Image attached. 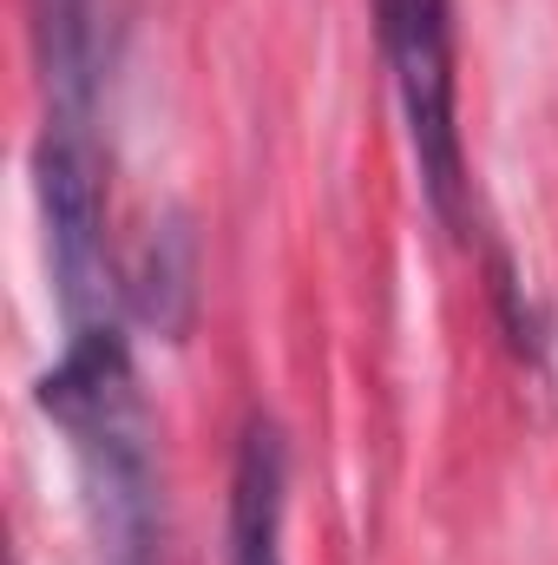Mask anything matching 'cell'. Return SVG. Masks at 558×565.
<instances>
[{"label": "cell", "mask_w": 558, "mask_h": 565, "mask_svg": "<svg viewBox=\"0 0 558 565\" xmlns=\"http://www.w3.org/2000/svg\"><path fill=\"white\" fill-rule=\"evenodd\" d=\"M33 46H40L46 106L60 119H93L112 66L106 0H33Z\"/></svg>", "instance_id": "277c9868"}, {"label": "cell", "mask_w": 558, "mask_h": 565, "mask_svg": "<svg viewBox=\"0 0 558 565\" xmlns=\"http://www.w3.org/2000/svg\"><path fill=\"white\" fill-rule=\"evenodd\" d=\"M282 493H289V447L277 422L257 415L230 467V565H282Z\"/></svg>", "instance_id": "5b68a950"}, {"label": "cell", "mask_w": 558, "mask_h": 565, "mask_svg": "<svg viewBox=\"0 0 558 565\" xmlns=\"http://www.w3.org/2000/svg\"><path fill=\"white\" fill-rule=\"evenodd\" d=\"M33 198H40V224H46L60 322L66 329L119 322L112 237H106V151L93 139V119L46 113L40 139H33Z\"/></svg>", "instance_id": "7a4b0ae2"}, {"label": "cell", "mask_w": 558, "mask_h": 565, "mask_svg": "<svg viewBox=\"0 0 558 565\" xmlns=\"http://www.w3.org/2000/svg\"><path fill=\"white\" fill-rule=\"evenodd\" d=\"M126 296L158 335H184L191 329V302H197V250H191V231L184 224H164L151 231L126 277Z\"/></svg>", "instance_id": "8992f818"}, {"label": "cell", "mask_w": 558, "mask_h": 565, "mask_svg": "<svg viewBox=\"0 0 558 565\" xmlns=\"http://www.w3.org/2000/svg\"><path fill=\"white\" fill-rule=\"evenodd\" d=\"M382 53L408 119L420 191L447 231H466V145H460V79H453V0H375Z\"/></svg>", "instance_id": "3957f363"}, {"label": "cell", "mask_w": 558, "mask_h": 565, "mask_svg": "<svg viewBox=\"0 0 558 565\" xmlns=\"http://www.w3.org/2000/svg\"><path fill=\"white\" fill-rule=\"evenodd\" d=\"M33 402L73 440L99 565H151V553H158V473H151V422L139 402L126 329L119 322L66 329V349L33 382Z\"/></svg>", "instance_id": "6da1fadb"}]
</instances>
